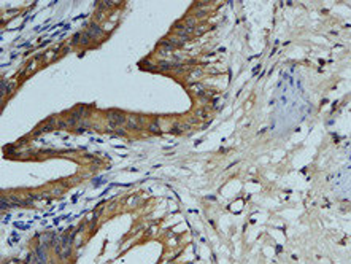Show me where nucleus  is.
Instances as JSON below:
<instances>
[{"label":"nucleus","instance_id":"nucleus-4","mask_svg":"<svg viewBox=\"0 0 351 264\" xmlns=\"http://www.w3.org/2000/svg\"><path fill=\"white\" fill-rule=\"evenodd\" d=\"M148 129H149V132H153V134H161V129H159V126H157V123H153Z\"/></svg>","mask_w":351,"mask_h":264},{"label":"nucleus","instance_id":"nucleus-6","mask_svg":"<svg viewBox=\"0 0 351 264\" xmlns=\"http://www.w3.org/2000/svg\"><path fill=\"white\" fill-rule=\"evenodd\" d=\"M116 134H118V135H124L126 132H124V130H121V129H118V130H116Z\"/></svg>","mask_w":351,"mask_h":264},{"label":"nucleus","instance_id":"nucleus-5","mask_svg":"<svg viewBox=\"0 0 351 264\" xmlns=\"http://www.w3.org/2000/svg\"><path fill=\"white\" fill-rule=\"evenodd\" d=\"M89 41H91V38L88 37V34H83V37H81V45H89Z\"/></svg>","mask_w":351,"mask_h":264},{"label":"nucleus","instance_id":"nucleus-1","mask_svg":"<svg viewBox=\"0 0 351 264\" xmlns=\"http://www.w3.org/2000/svg\"><path fill=\"white\" fill-rule=\"evenodd\" d=\"M107 116H108V121H110V124H108L110 129H116L119 124L126 123V116H124V113H121V112H108Z\"/></svg>","mask_w":351,"mask_h":264},{"label":"nucleus","instance_id":"nucleus-3","mask_svg":"<svg viewBox=\"0 0 351 264\" xmlns=\"http://www.w3.org/2000/svg\"><path fill=\"white\" fill-rule=\"evenodd\" d=\"M81 37H83V34H81V32H78V34H75L73 35V38H72V45H80V43H81Z\"/></svg>","mask_w":351,"mask_h":264},{"label":"nucleus","instance_id":"nucleus-2","mask_svg":"<svg viewBox=\"0 0 351 264\" xmlns=\"http://www.w3.org/2000/svg\"><path fill=\"white\" fill-rule=\"evenodd\" d=\"M86 34H88V37L91 38V40H96V38H99L100 35H102V29H100L99 24L92 23L91 26H89V29L86 30Z\"/></svg>","mask_w":351,"mask_h":264}]
</instances>
